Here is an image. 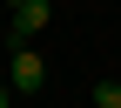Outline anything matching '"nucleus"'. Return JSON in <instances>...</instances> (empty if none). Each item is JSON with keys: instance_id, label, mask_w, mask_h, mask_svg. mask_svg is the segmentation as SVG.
Returning a JSON list of instances; mask_svg holds the SVG:
<instances>
[{"instance_id": "obj_1", "label": "nucleus", "mask_w": 121, "mask_h": 108, "mask_svg": "<svg viewBox=\"0 0 121 108\" xmlns=\"http://www.w3.org/2000/svg\"><path fill=\"white\" fill-rule=\"evenodd\" d=\"M40 81H47V61H40V47L13 41V61H7V88L27 101V95H40Z\"/></svg>"}, {"instance_id": "obj_2", "label": "nucleus", "mask_w": 121, "mask_h": 108, "mask_svg": "<svg viewBox=\"0 0 121 108\" xmlns=\"http://www.w3.org/2000/svg\"><path fill=\"white\" fill-rule=\"evenodd\" d=\"M47 20H54V7H47V0H27V7H13L7 41H34V34H47Z\"/></svg>"}, {"instance_id": "obj_3", "label": "nucleus", "mask_w": 121, "mask_h": 108, "mask_svg": "<svg viewBox=\"0 0 121 108\" xmlns=\"http://www.w3.org/2000/svg\"><path fill=\"white\" fill-rule=\"evenodd\" d=\"M94 108H121V81H101L94 88Z\"/></svg>"}, {"instance_id": "obj_4", "label": "nucleus", "mask_w": 121, "mask_h": 108, "mask_svg": "<svg viewBox=\"0 0 121 108\" xmlns=\"http://www.w3.org/2000/svg\"><path fill=\"white\" fill-rule=\"evenodd\" d=\"M0 108H7V88H0Z\"/></svg>"}, {"instance_id": "obj_5", "label": "nucleus", "mask_w": 121, "mask_h": 108, "mask_svg": "<svg viewBox=\"0 0 121 108\" xmlns=\"http://www.w3.org/2000/svg\"><path fill=\"white\" fill-rule=\"evenodd\" d=\"M7 7H27V0H7Z\"/></svg>"}]
</instances>
